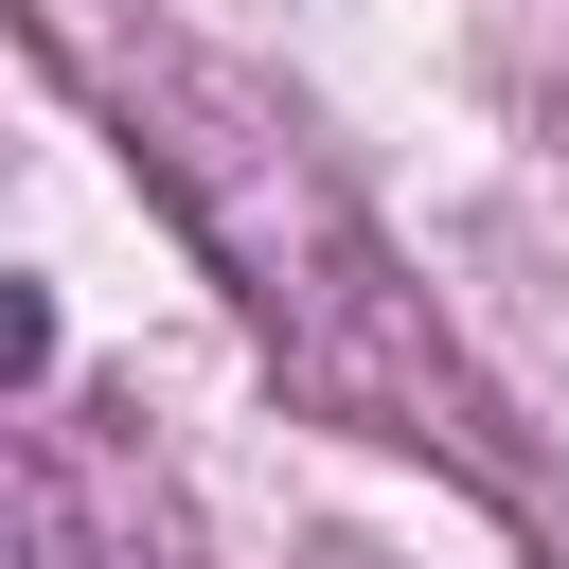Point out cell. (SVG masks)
<instances>
[{"instance_id":"cell-1","label":"cell","mask_w":569,"mask_h":569,"mask_svg":"<svg viewBox=\"0 0 569 569\" xmlns=\"http://www.w3.org/2000/svg\"><path fill=\"white\" fill-rule=\"evenodd\" d=\"M107 107H124V160L178 196V231L231 267V302L267 320V356H284L338 427H373V445H480V391L445 373L391 231L356 213V178L320 160V124H302L284 89L142 36V71H107Z\"/></svg>"},{"instance_id":"cell-2","label":"cell","mask_w":569,"mask_h":569,"mask_svg":"<svg viewBox=\"0 0 569 569\" xmlns=\"http://www.w3.org/2000/svg\"><path fill=\"white\" fill-rule=\"evenodd\" d=\"M0 569H142L107 462H53V445H0Z\"/></svg>"},{"instance_id":"cell-3","label":"cell","mask_w":569,"mask_h":569,"mask_svg":"<svg viewBox=\"0 0 569 569\" xmlns=\"http://www.w3.org/2000/svg\"><path fill=\"white\" fill-rule=\"evenodd\" d=\"M36 373H53V284L0 267V391H36Z\"/></svg>"}]
</instances>
